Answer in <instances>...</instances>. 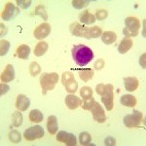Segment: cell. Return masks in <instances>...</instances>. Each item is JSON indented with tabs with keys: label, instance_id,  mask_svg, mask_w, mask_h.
I'll return each mask as SVG.
<instances>
[{
	"label": "cell",
	"instance_id": "26",
	"mask_svg": "<svg viewBox=\"0 0 146 146\" xmlns=\"http://www.w3.org/2000/svg\"><path fill=\"white\" fill-rule=\"evenodd\" d=\"M29 120L32 123H41L43 121V114L38 109H33L29 113Z\"/></svg>",
	"mask_w": 146,
	"mask_h": 146
},
{
	"label": "cell",
	"instance_id": "30",
	"mask_svg": "<svg viewBox=\"0 0 146 146\" xmlns=\"http://www.w3.org/2000/svg\"><path fill=\"white\" fill-rule=\"evenodd\" d=\"M41 72V67H40V65L38 64V62H32L30 63L29 65V73L31 76H37V75L39 74V73Z\"/></svg>",
	"mask_w": 146,
	"mask_h": 146
},
{
	"label": "cell",
	"instance_id": "37",
	"mask_svg": "<svg viewBox=\"0 0 146 146\" xmlns=\"http://www.w3.org/2000/svg\"><path fill=\"white\" fill-rule=\"evenodd\" d=\"M109 86H110V84H106V85L98 84V86H96V93H98L100 96H102L103 94H104L105 92L107 91V89H108V87H109Z\"/></svg>",
	"mask_w": 146,
	"mask_h": 146
},
{
	"label": "cell",
	"instance_id": "22",
	"mask_svg": "<svg viewBox=\"0 0 146 146\" xmlns=\"http://www.w3.org/2000/svg\"><path fill=\"white\" fill-rule=\"evenodd\" d=\"M121 103L124 106L135 107L136 104V98L133 95H124L121 98Z\"/></svg>",
	"mask_w": 146,
	"mask_h": 146
},
{
	"label": "cell",
	"instance_id": "14",
	"mask_svg": "<svg viewBox=\"0 0 146 146\" xmlns=\"http://www.w3.org/2000/svg\"><path fill=\"white\" fill-rule=\"evenodd\" d=\"M65 104L66 106L71 110H74L76 108L82 105V101L78 96L74 95H68L65 96Z\"/></svg>",
	"mask_w": 146,
	"mask_h": 146
},
{
	"label": "cell",
	"instance_id": "38",
	"mask_svg": "<svg viewBox=\"0 0 146 146\" xmlns=\"http://www.w3.org/2000/svg\"><path fill=\"white\" fill-rule=\"evenodd\" d=\"M17 4L22 9H27L31 4V0H27H27H17Z\"/></svg>",
	"mask_w": 146,
	"mask_h": 146
},
{
	"label": "cell",
	"instance_id": "42",
	"mask_svg": "<svg viewBox=\"0 0 146 146\" xmlns=\"http://www.w3.org/2000/svg\"><path fill=\"white\" fill-rule=\"evenodd\" d=\"M145 56H146V54L144 53L142 56H140V60H139L140 65H141V66H142L143 68H144V69H145V67H146V66H145Z\"/></svg>",
	"mask_w": 146,
	"mask_h": 146
},
{
	"label": "cell",
	"instance_id": "20",
	"mask_svg": "<svg viewBox=\"0 0 146 146\" xmlns=\"http://www.w3.org/2000/svg\"><path fill=\"white\" fill-rule=\"evenodd\" d=\"M47 129H48L49 133L51 135H56L58 131V119L56 116H49L48 122H47Z\"/></svg>",
	"mask_w": 146,
	"mask_h": 146
},
{
	"label": "cell",
	"instance_id": "13",
	"mask_svg": "<svg viewBox=\"0 0 146 146\" xmlns=\"http://www.w3.org/2000/svg\"><path fill=\"white\" fill-rule=\"evenodd\" d=\"M15 79V70L12 64H8L5 67L4 71L1 73V81L2 83H8Z\"/></svg>",
	"mask_w": 146,
	"mask_h": 146
},
{
	"label": "cell",
	"instance_id": "40",
	"mask_svg": "<svg viewBox=\"0 0 146 146\" xmlns=\"http://www.w3.org/2000/svg\"><path fill=\"white\" fill-rule=\"evenodd\" d=\"M104 144L107 145V146H114L116 144V140H115L114 137H112V136H108L104 139Z\"/></svg>",
	"mask_w": 146,
	"mask_h": 146
},
{
	"label": "cell",
	"instance_id": "7",
	"mask_svg": "<svg viewBox=\"0 0 146 146\" xmlns=\"http://www.w3.org/2000/svg\"><path fill=\"white\" fill-rule=\"evenodd\" d=\"M19 14H20V10H19L18 7H16L11 2H8L4 7V10L2 11L1 17L4 21H10L12 19L17 17Z\"/></svg>",
	"mask_w": 146,
	"mask_h": 146
},
{
	"label": "cell",
	"instance_id": "17",
	"mask_svg": "<svg viewBox=\"0 0 146 146\" xmlns=\"http://www.w3.org/2000/svg\"><path fill=\"white\" fill-rule=\"evenodd\" d=\"M133 45V41L131 38H124L118 46V51L120 54H126L131 50Z\"/></svg>",
	"mask_w": 146,
	"mask_h": 146
},
{
	"label": "cell",
	"instance_id": "23",
	"mask_svg": "<svg viewBox=\"0 0 146 146\" xmlns=\"http://www.w3.org/2000/svg\"><path fill=\"white\" fill-rule=\"evenodd\" d=\"M30 54V48L27 45H23L19 46L17 49V55L19 56V58H22V60H27Z\"/></svg>",
	"mask_w": 146,
	"mask_h": 146
},
{
	"label": "cell",
	"instance_id": "29",
	"mask_svg": "<svg viewBox=\"0 0 146 146\" xmlns=\"http://www.w3.org/2000/svg\"><path fill=\"white\" fill-rule=\"evenodd\" d=\"M80 96H82L83 100L93 98V90H92L90 87H87V86L82 87L81 90H80Z\"/></svg>",
	"mask_w": 146,
	"mask_h": 146
},
{
	"label": "cell",
	"instance_id": "11",
	"mask_svg": "<svg viewBox=\"0 0 146 146\" xmlns=\"http://www.w3.org/2000/svg\"><path fill=\"white\" fill-rule=\"evenodd\" d=\"M51 32V25L49 23H42L40 25L39 27H37L35 28L33 34H34V37L38 40H42L44 38H46Z\"/></svg>",
	"mask_w": 146,
	"mask_h": 146
},
{
	"label": "cell",
	"instance_id": "9",
	"mask_svg": "<svg viewBox=\"0 0 146 146\" xmlns=\"http://www.w3.org/2000/svg\"><path fill=\"white\" fill-rule=\"evenodd\" d=\"M91 111H92V114H93V117H94V120L96 121L98 123H104L105 122V113H104V110L103 108L101 107V105L98 102L95 101V103L93 104V106L91 108Z\"/></svg>",
	"mask_w": 146,
	"mask_h": 146
},
{
	"label": "cell",
	"instance_id": "34",
	"mask_svg": "<svg viewBox=\"0 0 146 146\" xmlns=\"http://www.w3.org/2000/svg\"><path fill=\"white\" fill-rule=\"evenodd\" d=\"M71 3L74 8L82 9V8H84V7L88 6L89 4H90V1H88V0H73Z\"/></svg>",
	"mask_w": 146,
	"mask_h": 146
},
{
	"label": "cell",
	"instance_id": "24",
	"mask_svg": "<svg viewBox=\"0 0 146 146\" xmlns=\"http://www.w3.org/2000/svg\"><path fill=\"white\" fill-rule=\"evenodd\" d=\"M48 48H49V45L47 42H44V41H41L35 46L34 48V55L36 56H43L44 54L48 51Z\"/></svg>",
	"mask_w": 146,
	"mask_h": 146
},
{
	"label": "cell",
	"instance_id": "31",
	"mask_svg": "<svg viewBox=\"0 0 146 146\" xmlns=\"http://www.w3.org/2000/svg\"><path fill=\"white\" fill-rule=\"evenodd\" d=\"M34 14L37 16H39V17H41L42 19H44V20H48V14H47L46 12V9L45 7L43 5H38L35 8V11H34Z\"/></svg>",
	"mask_w": 146,
	"mask_h": 146
},
{
	"label": "cell",
	"instance_id": "21",
	"mask_svg": "<svg viewBox=\"0 0 146 146\" xmlns=\"http://www.w3.org/2000/svg\"><path fill=\"white\" fill-rule=\"evenodd\" d=\"M117 39V35L113 31H105L101 34V41L106 45H111Z\"/></svg>",
	"mask_w": 146,
	"mask_h": 146
},
{
	"label": "cell",
	"instance_id": "32",
	"mask_svg": "<svg viewBox=\"0 0 146 146\" xmlns=\"http://www.w3.org/2000/svg\"><path fill=\"white\" fill-rule=\"evenodd\" d=\"M9 48H10V42H8L7 40L2 39L0 41V56H5L8 53Z\"/></svg>",
	"mask_w": 146,
	"mask_h": 146
},
{
	"label": "cell",
	"instance_id": "39",
	"mask_svg": "<svg viewBox=\"0 0 146 146\" xmlns=\"http://www.w3.org/2000/svg\"><path fill=\"white\" fill-rule=\"evenodd\" d=\"M103 66H104V60H103L102 58H100V60H98L95 62V64H94V67H95L96 70L102 69Z\"/></svg>",
	"mask_w": 146,
	"mask_h": 146
},
{
	"label": "cell",
	"instance_id": "15",
	"mask_svg": "<svg viewBox=\"0 0 146 146\" xmlns=\"http://www.w3.org/2000/svg\"><path fill=\"white\" fill-rule=\"evenodd\" d=\"M102 34V30L98 27H86L84 32V36L87 39H93L98 38V37L101 36Z\"/></svg>",
	"mask_w": 146,
	"mask_h": 146
},
{
	"label": "cell",
	"instance_id": "41",
	"mask_svg": "<svg viewBox=\"0 0 146 146\" xmlns=\"http://www.w3.org/2000/svg\"><path fill=\"white\" fill-rule=\"evenodd\" d=\"M9 89H10V87H9L7 84L1 83V84H0V95H1V96L5 95L7 92L9 91Z\"/></svg>",
	"mask_w": 146,
	"mask_h": 146
},
{
	"label": "cell",
	"instance_id": "12",
	"mask_svg": "<svg viewBox=\"0 0 146 146\" xmlns=\"http://www.w3.org/2000/svg\"><path fill=\"white\" fill-rule=\"evenodd\" d=\"M30 104V100L27 96L19 95L16 100V108L19 111H25Z\"/></svg>",
	"mask_w": 146,
	"mask_h": 146
},
{
	"label": "cell",
	"instance_id": "43",
	"mask_svg": "<svg viewBox=\"0 0 146 146\" xmlns=\"http://www.w3.org/2000/svg\"><path fill=\"white\" fill-rule=\"evenodd\" d=\"M0 27H1V32H0V35H1V36H4L7 32V28L3 23H0Z\"/></svg>",
	"mask_w": 146,
	"mask_h": 146
},
{
	"label": "cell",
	"instance_id": "10",
	"mask_svg": "<svg viewBox=\"0 0 146 146\" xmlns=\"http://www.w3.org/2000/svg\"><path fill=\"white\" fill-rule=\"evenodd\" d=\"M56 140L60 141V142L64 143V144H66L68 146H75L77 144V139L75 137V135L64 131H62L58 133Z\"/></svg>",
	"mask_w": 146,
	"mask_h": 146
},
{
	"label": "cell",
	"instance_id": "8",
	"mask_svg": "<svg viewBox=\"0 0 146 146\" xmlns=\"http://www.w3.org/2000/svg\"><path fill=\"white\" fill-rule=\"evenodd\" d=\"M101 101L104 104L105 108L108 111L112 110L113 106H114V95H113V85L110 84L108 87L107 91L101 96Z\"/></svg>",
	"mask_w": 146,
	"mask_h": 146
},
{
	"label": "cell",
	"instance_id": "28",
	"mask_svg": "<svg viewBox=\"0 0 146 146\" xmlns=\"http://www.w3.org/2000/svg\"><path fill=\"white\" fill-rule=\"evenodd\" d=\"M12 123H13V126L18 128L21 125L23 124V115L21 112H15L13 115H12Z\"/></svg>",
	"mask_w": 146,
	"mask_h": 146
},
{
	"label": "cell",
	"instance_id": "6",
	"mask_svg": "<svg viewBox=\"0 0 146 146\" xmlns=\"http://www.w3.org/2000/svg\"><path fill=\"white\" fill-rule=\"evenodd\" d=\"M44 129L41 126H34L30 127L25 131V138L28 141H32L35 139H39L44 136Z\"/></svg>",
	"mask_w": 146,
	"mask_h": 146
},
{
	"label": "cell",
	"instance_id": "3",
	"mask_svg": "<svg viewBox=\"0 0 146 146\" xmlns=\"http://www.w3.org/2000/svg\"><path fill=\"white\" fill-rule=\"evenodd\" d=\"M126 27L123 29V33L126 38L136 37L138 35V29L140 27V23L135 17H128L125 20Z\"/></svg>",
	"mask_w": 146,
	"mask_h": 146
},
{
	"label": "cell",
	"instance_id": "33",
	"mask_svg": "<svg viewBox=\"0 0 146 146\" xmlns=\"http://www.w3.org/2000/svg\"><path fill=\"white\" fill-rule=\"evenodd\" d=\"M9 139L13 143H18L22 139V136H21V133H19L18 131L14 129V131H11L10 133H9Z\"/></svg>",
	"mask_w": 146,
	"mask_h": 146
},
{
	"label": "cell",
	"instance_id": "1",
	"mask_svg": "<svg viewBox=\"0 0 146 146\" xmlns=\"http://www.w3.org/2000/svg\"><path fill=\"white\" fill-rule=\"evenodd\" d=\"M72 58L74 62L79 65V66H85L94 58L93 51L89 47L85 45H76L73 47L72 51Z\"/></svg>",
	"mask_w": 146,
	"mask_h": 146
},
{
	"label": "cell",
	"instance_id": "18",
	"mask_svg": "<svg viewBox=\"0 0 146 146\" xmlns=\"http://www.w3.org/2000/svg\"><path fill=\"white\" fill-rule=\"evenodd\" d=\"M69 29H70V32H71L73 35H75V36L83 37L85 29H86V27L80 25L79 23H73L70 25Z\"/></svg>",
	"mask_w": 146,
	"mask_h": 146
},
{
	"label": "cell",
	"instance_id": "19",
	"mask_svg": "<svg viewBox=\"0 0 146 146\" xmlns=\"http://www.w3.org/2000/svg\"><path fill=\"white\" fill-rule=\"evenodd\" d=\"M79 19L81 23H85V25H92L96 22V17L92 13H90L88 10H85L79 15Z\"/></svg>",
	"mask_w": 146,
	"mask_h": 146
},
{
	"label": "cell",
	"instance_id": "5",
	"mask_svg": "<svg viewBox=\"0 0 146 146\" xmlns=\"http://www.w3.org/2000/svg\"><path fill=\"white\" fill-rule=\"evenodd\" d=\"M143 115L139 111H133L131 114H128L124 118V124L128 128H137L142 121Z\"/></svg>",
	"mask_w": 146,
	"mask_h": 146
},
{
	"label": "cell",
	"instance_id": "4",
	"mask_svg": "<svg viewBox=\"0 0 146 146\" xmlns=\"http://www.w3.org/2000/svg\"><path fill=\"white\" fill-rule=\"evenodd\" d=\"M62 83L66 89V92L69 94H74L77 91L78 84L74 78V75L71 72H64L62 76Z\"/></svg>",
	"mask_w": 146,
	"mask_h": 146
},
{
	"label": "cell",
	"instance_id": "2",
	"mask_svg": "<svg viewBox=\"0 0 146 146\" xmlns=\"http://www.w3.org/2000/svg\"><path fill=\"white\" fill-rule=\"evenodd\" d=\"M58 81V74L56 72L42 73L40 76V84L43 89V94L46 95L47 91H52Z\"/></svg>",
	"mask_w": 146,
	"mask_h": 146
},
{
	"label": "cell",
	"instance_id": "16",
	"mask_svg": "<svg viewBox=\"0 0 146 146\" xmlns=\"http://www.w3.org/2000/svg\"><path fill=\"white\" fill-rule=\"evenodd\" d=\"M124 85L127 91L135 92L136 89L138 88L139 82H138V79L135 78V77H125Z\"/></svg>",
	"mask_w": 146,
	"mask_h": 146
},
{
	"label": "cell",
	"instance_id": "27",
	"mask_svg": "<svg viewBox=\"0 0 146 146\" xmlns=\"http://www.w3.org/2000/svg\"><path fill=\"white\" fill-rule=\"evenodd\" d=\"M79 141L81 145H89L92 141V136L87 131H83L79 135Z\"/></svg>",
	"mask_w": 146,
	"mask_h": 146
},
{
	"label": "cell",
	"instance_id": "35",
	"mask_svg": "<svg viewBox=\"0 0 146 146\" xmlns=\"http://www.w3.org/2000/svg\"><path fill=\"white\" fill-rule=\"evenodd\" d=\"M95 101L96 100H94V98L83 100V101H82V108L84 110H91V108L93 106L94 103H95Z\"/></svg>",
	"mask_w": 146,
	"mask_h": 146
},
{
	"label": "cell",
	"instance_id": "25",
	"mask_svg": "<svg viewBox=\"0 0 146 146\" xmlns=\"http://www.w3.org/2000/svg\"><path fill=\"white\" fill-rule=\"evenodd\" d=\"M79 71V77L84 82H88L94 77V70L91 68H84V69H77Z\"/></svg>",
	"mask_w": 146,
	"mask_h": 146
},
{
	"label": "cell",
	"instance_id": "36",
	"mask_svg": "<svg viewBox=\"0 0 146 146\" xmlns=\"http://www.w3.org/2000/svg\"><path fill=\"white\" fill-rule=\"evenodd\" d=\"M96 20L98 21H103L105 20L108 17V13L106 10H103V9H100V10H98L96 13Z\"/></svg>",
	"mask_w": 146,
	"mask_h": 146
}]
</instances>
